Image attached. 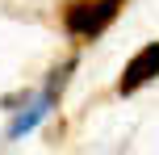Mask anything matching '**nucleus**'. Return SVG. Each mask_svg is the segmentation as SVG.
I'll return each mask as SVG.
<instances>
[{
  "label": "nucleus",
  "mask_w": 159,
  "mask_h": 155,
  "mask_svg": "<svg viewBox=\"0 0 159 155\" xmlns=\"http://www.w3.org/2000/svg\"><path fill=\"white\" fill-rule=\"evenodd\" d=\"M117 13H121V0H71L63 8V25L71 38L92 42L117 21Z\"/></svg>",
  "instance_id": "nucleus-1"
},
{
  "label": "nucleus",
  "mask_w": 159,
  "mask_h": 155,
  "mask_svg": "<svg viewBox=\"0 0 159 155\" xmlns=\"http://www.w3.org/2000/svg\"><path fill=\"white\" fill-rule=\"evenodd\" d=\"M71 71H75V59H67L63 67H55V71H50V84L42 88V97H38V101H30V109L13 117V126H8V139H21V134L38 130L42 117L50 113V105L59 101V92H63V84H67V75H71Z\"/></svg>",
  "instance_id": "nucleus-2"
},
{
  "label": "nucleus",
  "mask_w": 159,
  "mask_h": 155,
  "mask_svg": "<svg viewBox=\"0 0 159 155\" xmlns=\"http://www.w3.org/2000/svg\"><path fill=\"white\" fill-rule=\"evenodd\" d=\"M155 75H159V42H147L143 50L130 55L126 71H121V80H117V92H121V97H130V92L147 88Z\"/></svg>",
  "instance_id": "nucleus-3"
}]
</instances>
